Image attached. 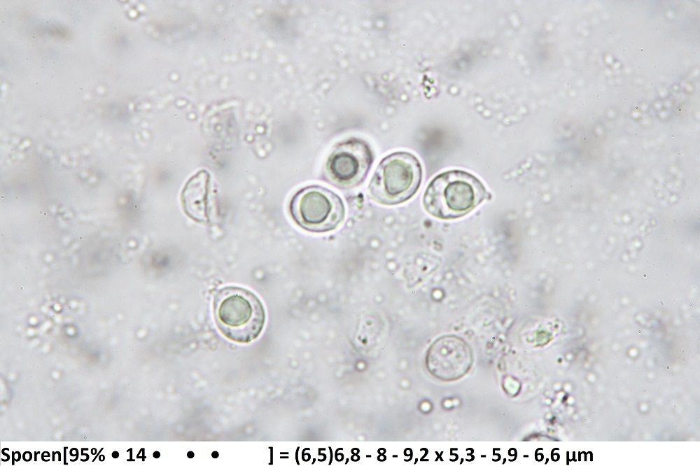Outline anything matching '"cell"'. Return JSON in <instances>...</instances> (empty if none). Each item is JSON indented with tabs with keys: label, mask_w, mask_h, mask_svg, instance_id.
Here are the masks:
<instances>
[{
	"label": "cell",
	"mask_w": 700,
	"mask_h": 466,
	"mask_svg": "<svg viewBox=\"0 0 700 466\" xmlns=\"http://www.w3.org/2000/svg\"><path fill=\"white\" fill-rule=\"evenodd\" d=\"M288 211L297 225L312 233L335 230L345 218L342 198L332 190L318 185L297 191L290 200Z\"/></svg>",
	"instance_id": "277c9868"
},
{
	"label": "cell",
	"mask_w": 700,
	"mask_h": 466,
	"mask_svg": "<svg viewBox=\"0 0 700 466\" xmlns=\"http://www.w3.org/2000/svg\"><path fill=\"white\" fill-rule=\"evenodd\" d=\"M210 174L201 170L191 176L181 191L184 211L200 223H209L214 205V189Z\"/></svg>",
	"instance_id": "8992f818"
},
{
	"label": "cell",
	"mask_w": 700,
	"mask_h": 466,
	"mask_svg": "<svg viewBox=\"0 0 700 466\" xmlns=\"http://www.w3.org/2000/svg\"><path fill=\"white\" fill-rule=\"evenodd\" d=\"M216 325L230 341L248 344L261 334L266 320L264 305L252 291L238 286L223 287L213 301Z\"/></svg>",
	"instance_id": "6da1fadb"
},
{
	"label": "cell",
	"mask_w": 700,
	"mask_h": 466,
	"mask_svg": "<svg viewBox=\"0 0 700 466\" xmlns=\"http://www.w3.org/2000/svg\"><path fill=\"white\" fill-rule=\"evenodd\" d=\"M112 456H113V458H118V456H119V453H118V452H117V451H113V452L112 453Z\"/></svg>",
	"instance_id": "52a82bcc"
},
{
	"label": "cell",
	"mask_w": 700,
	"mask_h": 466,
	"mask_svg": "<svg viewBox=\"0 0 700 466\" xmlns=\"http://www.w3.org/2000/svg\"><path fill=\"white\" fill-rule=\"evenodd\" d=\"M372 163V152L364 141L348 139L337 144L329 155L323 176L338 188H354L365 181Z\"/></svg>",
	"instance_id": "5b68a950"
},
{
	"label": "cell",
	"mask_w": 700,
	"mask_h": 466,
	"mask_svg": "<svg viewBox=\"0 0 700 466\" xmlns=\"http://www.w3.org/2000/svg\"><path fill=\"white\" fill-rule=\"evenodd\" d=\"M489 197L490 193L475 176L453 169L432 179L425 190L423 204L431 216L451 220L464 216Z\"/></svg>",
	"instance_id": "7a4b0ae2"
},
{
	"label": "cell",
	"mask_w": 700,
	"mask_h": 466,
	"mask_svg": "<svg viewBox=\"0 0 700 466\" xmlns=\"http://www.w3.org/2000/svg\"><path fill=\"white\" fill-rule=\"evenodd\" d=\"M421 180L422 167L417 157L408 152H395L380 161L368 191L371 198L380 204L397 205L415 195Z\"/></svg>",
	"instance_id": "3957f363"
}]
</instances>
